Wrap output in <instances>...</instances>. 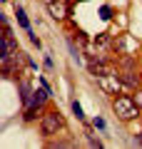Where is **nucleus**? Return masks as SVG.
I'll return each mask as SVG.
<instances>
[{"mask_svg":"<svg viewBox=\"0 0 142 149\" xmlns=\"http://www.w3.org/2000/svg\"><path fill=\"white\" fill-rule=\"evenodd\" d=\"M92 124H95L97 129H105V127H107V124H105V119H102V117H95V122H92Z\"/></svg>","mask_w":142,"mask_h":149,"instance_id":"6e6552de","label":"nucleus"},{"mask_svg":"<svg viewBox=\"0 0 142 149\" xmlns=\"http://www.w3.org/2000/svg\"><path fill=\"white\" fill-rule=\"evenodd\" d=\"M63 129V117H60V112H45L40 119V132L42 137H55V134Z\"/></svg>","mask_w":142,"mask_h":149,"instance_id":"f03ea898","label":"nucleus"},{"mask_svg":"<svg viewBox=\"0 0 142 149\" xmlns=\"http://www.w3.org/2000/svg\"><path fill=\"white\" fill-rule=\"evenodd\" d=\"M140 144H142V137H140Z\"/></svg>","mask_w":142,"mask_h":149,"instance_id":"9b49d317","label":"nucleus"},{"mask_svg":"<svg viewBox=\"0 0 142 149\" xmlns=\"http://www.w3.org/2000/svg\"><path fill=\"white\" fill-rule=\"evenodd\" d=\"M100 13H102V20H110V17H112V10H110V8H107V5L102 8Z\"/></svg>","mask_w":142,"mask_h":149,"instance_id":"1a4fd4ad","label":"nucleus"},{"mask_svg":"<svg viewBox=\"0 0 142 149\" xmlns=\"http://www.w3.org/2000/svg\"><path fill=\"white\" fill-rule=\"evenodd\" d=\"M117 77H120V82L127 85V87H137V82L142 80L140 74H135L132 70H122V72H117Z\"/></svg>","mask_w":142,"mask_h":149,"instance_id":"20e7f679","label":"nucleus"},{"mask_svg":"<svg viewBox=\"0 0 142 149\" xmlns=\"http://www.w3.org/2000/svg\"><path fill=\"white\" fill-rule=\"evenodd\" d=\"M15 15H18V22H20V27H22V30H30V22H27V17H25V10H22L20 5H18Z\"/></svg>","mask_w":142,"mask_h":149,"instance_id":"39448f33","label":"nucleus"},{"mask_svg":"<svg viewBox=\"0 0 142 149\" xmlns=\"http://www.w3.org/2000/svg\"><path fill=\"white\" fill-rule=\"evenodd\" d=\"M72 112L77 114V119H85V114H82V107H80V102H72Z\"/></svg>","mask_w":142,"mask_h":149,"instance_id":"0eeeda50","label":"nucleus"},{"mask_svg":"<svg viewBox=\"0 0 142 149\" xmlns=\"http://www.w3.org/2000/svg\"><path fill=\"white\" fill-rule=\"evenodd\" d=\"M47 8H50V15H53L55 20H65V17H67V13H70L67 0H53Z\"/></svg>","mask_w":142,"mask_h":149,"instance_id":"7ed1b4c3","label":"nucleus"},{"mask_svg":"<svg viewBox=\"0 0 142 149\" xmlns=\"http://www.w3.org/2000/svg\"><path fill=\"white\" fill-rule=\"evenodd\" d=\"M107 42H110V37H107L105 32H102V35H97V37H95V45H100V47H105Z\"/></svg>","mask_w":142,"mask_h":149,"instance_id":"423d86ee","label":"nucleus"},{"mask_svg":"<svg viewBox=\"0 0 142 149\" xmlns=\"http://www.w3.org/2000/svg\"><path fill=\"white\" fill-rule=\"evenodd\" d=\"M140 77H142V74H140Z\"/></svg>","mask_w":142,"mask_h":149,"instance_id":"f8f14e48","label":"nucleus"},{"mask_svg":"<svg viewBox=\"0 0 142 149\" xmlns=\"http://www.w3.org/2000/svg\"><path fill=\"white\" fill-rule=\"evenodd\" d=\"M112 109H115V114L120 119H125V122H130V119H135L137 114H140V107H137L135 97H127V95H120L112 100Z\"/></svg>","mask_w":142,"mask_h":149,"instance_id":"f257e3e1","label":"nucleus"},{"mask_svg":"<svg viewBox=\"0 0 142 149\" xmlns=\"http://www.w3.org/2000/svg\"><path fill=\"white\" fill-rule=\"evenodd\" d=\"M135 102H137V107L142 109V90H137V92H135Z\"/></svg>","mask_w":142,"mask_h":149,"instance_id":"9d476101","label":"nucleus"}]
</instances>
